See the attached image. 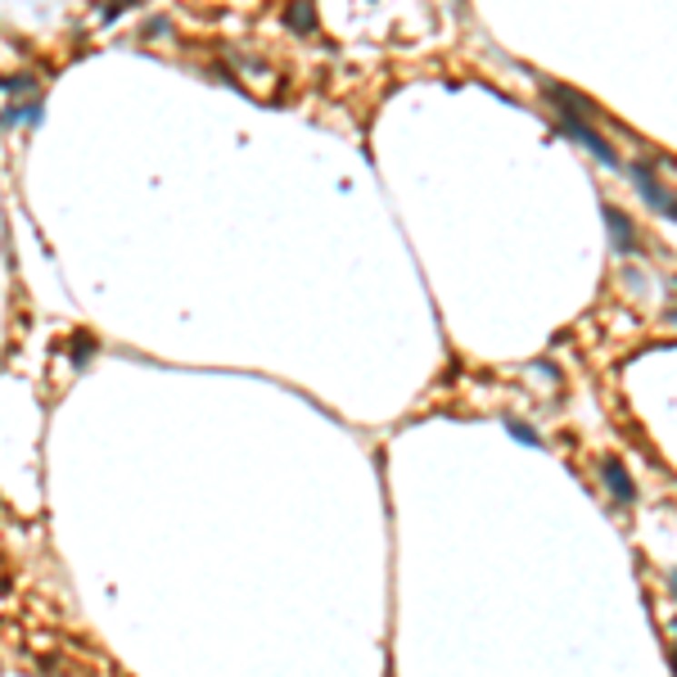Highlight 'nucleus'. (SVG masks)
Returning a JSON list of instances; mask_svg holds the SVG:
<instances>
[{
    "label": "nucleus",
    "instance_id": "obj_1",
    "mask_svg": "<svg viewBox=\"0 0 677 677\" xmlns=\"http://www.w3.org/2000/svg\"><path fill=\"white\" fill-rule=\"evenodd\" d=\"M555 127L569 135V140H578V144H587L592 154H596V163H605V167H619V154L610 149V140L596 132V127H587V118H573V114H564V109H555Z\"/></svg>",
    "mask_w": 677,
    "mask_h": 677
},
{
    "label": "nucleus",
    "instance_id": "obj_2",
    "mask_svg": "<svg viewBox=\"0 0 677 677\" xmlns=\"http://www.w3.org/2000/svg\"><path fill=\"white\" fill-rule=\"evenodd\" d=\"M632 181H637V190H642V199L655 208V213H664V217H673L677 222V194H669L651 172H646V163H632Z\"/></svg>",
    "mask_w": 677,
    "mask_h": 677
},
{
    "label": "nucleus",
    "instance_id": "obj_8",
    "mask_svg": "<svg viewBox=\"0 0 677 677\" xmlns=\"http://www.w3.org/2000/svg\"><path fill=\"white\" fill-rule=\"evenodd\" d=\"M673 673H677V651H673Z\"/></svg>",
    "mask_w": 677,
    "mask_h": 677
},
{
    "label": "nucleus",
    "instance_id": "obj_7",
    "mask_svg": "<svg viewBox=\"0 0 677 677\" xmlns=\"http://www.w3.org/2000/svg\"><path fill=\"white\" fill-rule=\"evenodd\" d=\"M669 321H673V325H677V307H673V312H669Z\"/></svg>",
    "mask_w": 677,
    "mask_h": 677
},
{
    "label": "nucleus",
    "instance_id": "obj_5",
    "mask_svg": "<svg viewBox=\"0 0 677 677\" xmlns=\"http://www.w3.org/2000/svg\"><path fill=\"white\" fill-rule=\"evenodd\" d=\"M506 429L524 443V447H542V438H538V429L533 424H524V420H515V415H506Z\"/></svg>",
    "mask_w": 677,
    "mask_h": 677
},
{
    "label": "nucleus",
    "instance_id": "obj_3",
    "mask_svg": "<svg viewBox=\"0 0 677 677\" xmlns=\"http://www.w3.org/2000/svg\"><path fill=\"white\" fill-rule=\"evenodd\" d=\"M601 479H605V488L623 502V506H632L637 502V483L628 479V470H623V461H614V456H605L601 461Z\"/></svg>",
    "mask_w": 677,
    "mask_h": 677
},
{
    "label": "nucleus",
    "instance_id": "obj_9",
    "mask_svg": "<svg viewBox=\"0 0 677 677\" xmlns=\"http://www.w3.org/2000/svg\"><path fill=\"white\" fill-rule=\"evenodd\" d=\"M673 592H677V573H673Z\"/></svg>",
    "mask_w": 677,
    "mask_h": 677
},
{
    "label": "nucleus",
    "instance_id": "obj_6",
    "mask_svg": "<svg viewBox=\"0 0 677 677\" xmlns=\"http://www.w3.org/2000/svg\"><path fill=\"white\" fill-rule=\"evenodd\" d=\"M289 23H294V27H312V23H316V14H312L307 5H298V9H289Z\"/></svg>",
    "mask_w": 677,
    "mask_h": 677
},
{
    "label": "nucleus",
    "instance_id": "obj_4",
    "mask_svg": "<svg viewBox=\"0 0 677 677\" xmlns=\"http://www.w3.org/2000/svg\"><path fill=\"white\" fill-rule=\"evenodd\" d=\"M605 222H610V240L619 244V254H628L632 249V222L619 208H605Z\"/></svg>",
    "mask_w": 677,
    "mask_h": 677
}]
</instances>
